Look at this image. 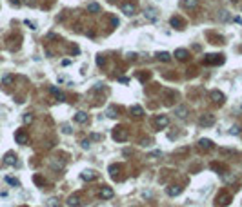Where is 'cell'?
<instances>
[{
    "instance_id": "39",
    "label": "cell",
    "mask_w": 242,
    "mask_h": 207,
    "mask_svg": "<svg viewBox=\"0 0 242 207\" xmlns=\"http://www.w3.org/2000/svg\"><path fill=\"white\" fill-rule=\"evenodd\" d=\"M62 66H64V67H66V66H71V60H69V58H64V60H62Z\"/></svg>"
},
{
    "instance_id": "45",
    "label": "cell",
    "mask_w": 242,
    "mask_h": 207,
    "mask_svg": "<svg viewBox=\"0 0 242 207\" xmlns=\"http://www.w3.org/2000/svg\"><path fill=\"white\" fill-rule=\"evenodd\" d=\"M24 2H26L27 6H33V4H35V0H24Z\"/></svg>"
},
{
    "instance_id": "1",
    "label": "cell",
    "mask_w": 242,
    "mask_h": 207,
    "mask_svg": "<svg viewBox=\"0 0 242 207\" xmlns=\"http://www.w3.org/2000/svg\"><path fill=\"white\" fill-rule=\"evenodd\" d=\"M111 135H113V140L115 142H126L127 140V131H126V127H122V125H117Z\"/></svg>"
},
{
    "instance_id": "27",
    "label": "cell",
    "mask_w": 242,
    "mask_h": 207,
    "mask_svg": "<svg viewBox=\"0 0 242 207\" xmlns=\"http://www.w3.org/2000/svg\"><path fill=\"white\" fill-rule=\"evenodd\" d=\"M51 167H53V169H58V171H60V169H64V162L53 160V162H51Z\"/></svg>"
},
{
    "instance_id": "41",
    "label": "cell",
    "mask_w": 242,
    "mask_h": 207,
    "mask_svg": "<svg viewBox=\"0 0 242 207\" xmlns=\"http://www.w3.org/2000/svg\"><path fill=\"white\" fill-rule=\"evenodd\" d=\"M71 55H78V47L77 46H71Z\"/></svg>"
},
{
    "instance_id": "26",
    "label": "cell",
    "mask_w": 242,
    "mask_h": 207,
    "mask_svg": "<svg viewBox=\"0 0 242 207\" xmlns=\"http://www.w3.org/2000/svg\"><path fill=\"white\" fill-rule=\"evenodd\" d=\"M211 169H215V171H219V172H220V174H224V172H226V169H224V165H222V164H217V162H215V164H211Z\"/></svg>"
},
{
    "instance_id": "25",
    "label": "cell",
    "mask_w": 242,
    "mask_h": 207,
    "mask_svg": "<svg viewBox=\"0 0 242 207\" xmlns=\"http://www.w3.org/2000/svg\"><path fill=\"white\" fill-rule=\"evenodd\" d=\"M87 11H89V13H98V11H100V6L95 4V2H91L89 6H87Z\"/></svg>"
},
{
    "instance_id": "12",
    "label": "cell",
    "mask_w": 242,
    "mask_h": 207,
    "mask_svg": "<svg viewBox=\"0 0 242 207\" xmlns=\"http://www.w3.org/2000/svg\"><path fill=\"white\" fill-rule=\"evenodd\" d=\"M182 193V187L180 185H171V187H167L166 189V194L167 196H179Z\"/></svg>"
},
{
    "instance_id": "15",
    "label": "cell",
    "mask_w": 242,
    "mask_h": 207,
    "mask_svg": "<svg viewBox=\"0 0 242 207\" xmlns=\"http://www.w3.org/2000/svg\"><path fill=\"white\" fill-rule=\"evenodd\" d=\"M80 178H82L84 182H91V180L97 178V172H93V171H82V172H80Z\"/></svg>"
},
{
    "instance_id": "17",
    "label": "cell",
    "mask_w": 242,
    "mask_h": 207,
    "mask_svg": "<svg viewBox=\"0 0 242 207\" xmlns=\"http://www.w3.org/2000/svg\"><path fill=\"white\" fill-rule=\"evenodd\" d=\"M144 17L147 18V20H151V22H157V20H159V17H157V13L153 11L151 7H147L146 11H144Z\"/></svg>"
},
{
    "instance_id": "32",
    "label": "cell",
    "mask_w": 242,
    "mask_h": 207,
    "mask_svg": "<svg viewBox=\"0 0 242 207\" xmlns=\"http://www.w3.org/2000/svg\"><path fill=\"white\" fill-rule=\"evenodd\" d=\"M137 78H138L140 82H146L147 78H149V73H138V75H137Z\"/></svg>"
},
{
    "instance_id": "21",
    "label": "cell",
    "mask_w": 242,
    "mask_h": 207,
    "mask_svg": "<svg viewBox=\"0 0 242 207\" xmlns=\"http://www.w3.org/2000/svg\"><path fill=\"white\" fill-rule=\"evenodd\" d=\"M173 56H177V58H179V60H187V56H189V53H187L186 49H177V51H175V55H173Z\"/></svg>"
},
{
    "instance_id": "23",
    "label": "cell",
    "mask_w": 242,
    "mask_h": 207,
    "mask_svg": "<svg viewBox=\"0 0 242 207\" xmlns=\"http://www.w3.org/2000/svg\"><path fill=\"white\" fill-rule=\"evenodd\" d=\"M157 60H160V62H169V58H171V55L169 53H166V51H160V53H157Z\"/></svg>"
},
{
    "instance_id": "6",
    "label": "cell",
    "mask_w": 242,
    "mask_h": 207,
    "mask_svg": "<svg viewBox=\"0 0 242 207\" xmlns=\"http://www.w3.org/2000/svg\"><path fill=\"white\" fill-rule=\"evenodd\" d=\"M206 64H215V66H220V64H224V55H207Z\"/></svg>"
},
{
    "instance_id": "46",
    "label": "cell",
    "mask_w": 242,
    "mask_h": 207,
    "mask_svg": "<svg viewBox=\"0 0 242 207\" xmlns=\"http://www.w3.org/2000/svg\"><path fill=\"white\" fill-rule=\"evenodd\" d=\"M231 2H237V0H231Z\"/></svg>"
},
{
    "instance_id": "2",
    "label": "cell",
    "mask_w": 242,
    "mask_h": 207,
    "mask_svg": "<svg viewBox=\"0 0 242 207\" xmlns=\"http://www.w3.org/2000/svg\"><path fill=\"white\" fill-rule=\"evenodd\" d=\"M215 124V116L211 113H204V115L199 116V125L200 127H211Z\"/></svg>"
},
{
    "instance_id": "14",
    "label": "cell",
    "mask_w": 242,
    "mask_h": 207,
    "mask_svg": "<svg viewBox=\"0 0 242 207\" xmlns=\"http://www.w3.org/2000/svg\"><path fill=\"white\" fill-rule=\"evenodd\" d=\"M180 6L184 9H195L199 6V0H180Z\"/></svg>"
},
{
    "instance_id": "37",
    "label": "cell",
    "mask_w": 242,
    "mask_h": 207,
    "mask_svg": "<svg viewBox=\"0 0 242 207\" xmlns=\"http://www.w3.org/2000/svg\"><path fill=\"white\" fill-rule=\"evenodd\" d=\"M33 180H35V182H37V184H40V185H44V184H46V180H44V178H42V176H35V178H33Z\"/></svg>"
},
{
    "instance_id": "11",
    "label": "cell",
    "mask_w": 242,
    "mask_h": 207,
    "mask_svg": "<svg viewBox=\"0 0 242 207\" xmlns=\"http://www.w3.org/2000/svg\"><path fill=\"white\" fill-rule=\"evenodd\" d=\"M75 122H77V124H87V122H89V116H87V113L78 111L75 115Z\"/></svg>"
},
{
    "instance_id": "18",
    "label": "cell",
    "mask_w": 242,
    "mask_h": 207,
    "mask_svg": "<svg viewBox=\"0 0 242 207\" xmlns=\"http://www.w3.org/2000/svg\"><path fill=\"white\" fill-rule=\"evenodd\" d=\"M4 162H6L7 165H17V156H15V153H7V155L4 156Z\"/></svg>"
},
{
    "instance_id": "42",
    "label": "cell",
    "mask_w": 242,
    "mask_h": 207,
    "mask_svg": "<svg viewBox=\"0 0 242 207\" xmlns=\"http://www.w3.org/2000/svg\"><path fill=\"white\" fill-rule=\"evenodd\" d=\"M49 205H51V207H58V204H57V200H55V198H51V200H49Z\"/></svg>"
},
{
    "instance_id": "8",
    "label": "cell",
    "mask_w": 242,
    "mask_h": 207,
    "mask_svg": "<svg viewBox=\"0 0 242 207\" xmlns=\"http://www.w3.org/2000/svg\"><path fill=\"white\" fill-rule=\"evenodd\" d=\"M113 196V189L111 187H102L100 191H98V198H102V200H109Z\"/></svg>"
},
{
    "instance_id": "20",
    "label": "cell",
    "mask_w": 242,
    "mask_h": 207,
    "mask_svg": "<svg viewBox=\"0 0 242 207\" xmlns=\"http://www.w3.org/2000/svg\"><path fill=\"white\" fill-rule=\"evenodd\" d=\"M129 113H131V116L138 118V116H142V115H144V109H142L140 105H133L131 109H129Z\"/></svg>"
},
{
    "instance_id": "43",
    "label": "cell",
    "mask_w": 242,
    "mask_h": 207,
    "mask_svg": "<svg viewBox=\"0 0 242 207\" xmlns=\"http://www.w3.org/2000/svg\"><path fill=\"white\" fill-rule=\"evenodd\" d=\"M91 140H100V135H95V133H93V135H91Z\"/></svg>"
},
{
    "instance_id": "5",
    "label": "cell",
    "mask_w": 242,
    "mask_h": 207,
    "mask_svg": "<svg viewBox=\"0 0 242 207\" xmlns=\"http://www.w3.org/2000/svg\"><path fill=\"white\" fill-rule=\"evenodd\" d=\"M120 9H122V13L127 15V17H133V15L137 13V6H135L133 2H124V4L120 6Z\"/></svg>"
},
{
    "instance_id": "31",
    "label": "cell",
    "mask_w": 242,
    "mask_h": 207,
    "mask_svg": "<svg viewBox=\"0 0 242 207\" xmlns=\"http://www.w3.org/2000/svg\"><path fill=\"white\" fill-rule=\"evenodd\" d=\"M62 133H64V135H71V133H73L71 125H67V124H62Z\"/></svg>"
},
{
    "instance_id": "19",
    "label": "cell",
    "mask_w": 242,
    "mask_h": 207,
    "mask_svg": "<svg viewBox=\"0 0 242 207\" xmlns=\"http://www.w3.org/2000/svg\"><path fill=\"white\" fill-rule=\"evenodd\" d=\"M199 147H202V149H211V147H213V142L211 140H207V138H200L199 140Z\"/></svg>"
},
{
    "instance_id": "7",
    "label": "cell",
    "mask_w": 242,
    "mask_h": 207,
    "mask_svg": "<svg viewBox=\"0 0 242 207\" xmlns=\"http://www.w3.org/2000/svg\"><path fill=\"white\" fill-rule=\"evenodd\" d=\"M15 140L18 142L20 145H27V142H29V136L26 135L24 131H17V135H15Z\"/></svg>"
},
{
    "instance_id": "9",
    "label": "cell",
    "mask_w": 242,
    "mask_h": 207,
    "mask_svg": "<svg viewBox=\"0 0 242 207\" xmlns=\"http://www.w3.org/2000/svg\"><path fill=\"white\" fill-rule=\"evenodd\" d=\"M80 202H82L80 194L75 193V194H71V196L67 198V205H69V207H78V205H80Z\"/></svg>"
},
{
    "instance_id": "28",
    "label": "cell",
    "mask_w": 242,
    "mask_h": 207,
    "mask_svg": "<svg viewBox=\"0 0 242 207\" xmlns=\"http://www.w3.org/2000/svg\"><path fill=\"white\" fill-rule=\"evenodd\" d=\"M6 182H7L9 185H15V187H18V185H20V182H18L17 178H11V176H6Z\"/></svg>"
},
{
    "instance_id": "33",
    "label": "cell",
    "mask_w": 242,
    "mask_h": 207,
    "mask_svg": "<svg viewBox=\"0 0 242 207\" xmlns=\"http://www.w3.org/2000/svg\"><path fill=\"white\" fill-rule=\"evenodd\" d=\"M107 116H109V118L117 116V109H115V107H109V109H107Z\"/></svg>"
},
{
    "instance_id": "22",
    "label": "cell",
    "mask_w": 242,
    "mask_h": 207,
    "mask_svg": "<svg viewBox=\"0 0 242 207\" xmlns=\"http://www.w3.org/2000/svg\"><path fill=\"white\" fill-rule=\"evenodd\" d=\"M175 115L179 116V118H186L187 116V107H184V105H179L175 109Z\"/></svg>"
},
{
    "instance_id": "36",
    "label": "cell",
    "mask_w": 242,
    "mask_h": 207,
    "mask_svg": "<svg viewBox=\"0 0 242 207\" xmlns=\"http://www.w3.org/2000/svg\"><path fill=\"white\" fill-rule=\"evenodd\" d=\"M229 133H231V135H239V133H240V127H239V125H233Z\"/></svg>"
},
{
    "instance_id": "16",
    "label": "cell",
    "mask_w": 242,
    "mask_h": 207,
    "mask_svg": "<svg viewBox=\"0 0 242 207\" xmlns=\"http://www.w3.org/2000/svg\"><path fill=\"white\" fill-rule=\"evenodd\" d=\"M211 100H215L217 104H222V102H224V95H222L219 89H213V91H211Z\"/></svg>"
},
{
    "instance_id": "24",
    "label": "cell",
    "mask_w": 242,
    "mask_h": 207,
    "mask_svg": "<svg viewBox=\"0 0 242 207\" xmlns=\"http://www.w3.org/2000/svg\"><path fill=\"white\" fill-rule=\"evenodd\" d=\"M13 80H15V76H13V75H6V76L2 78V86H11Z\"/></svg>"
},
{
    "instance_id": "4",
    "label": "cell",
    "mask_w": 242,
    "mask_h": 207,
    "mask_svg": "<svg viewBox=\"0 0 242 207\" xmlns=\"http://www.w3.org/2000/svg\"><path fill=\"white\" fill-rule=\"evenodd\" d=\"M153 124H155L157 129H164V127L169 125V118H167L166 115H159L155 120H153Z\"/></svg>"
},
{
    "instance_id": "13",
    "label": "cell",
    "mask_w": 242,
    "mask_h": 207,
    "mask_svg": "<svg viewBox=\"0 0 242 207\" xmlns=\"http://www.w3.org/2000/svg\"><path fill=\"white\" fill-rule=\"evenodd\" d=\"M49 91H51V95H55V98H57L58 102H64V100H66V96H64V93H62L60 89H58V87L51 86V87H49Z\"/></svg>"
},
{
    "instance_id": "40",
    "label": "cell",
    "mask_w": 242,
    "mask_h": 207,
    "mask_svg": "<svg viewBox=\"0 0 242 207\" xmlns=\"http://www.w3.org/2000/svg\"><path fill=\"white\" fill-rule=\"evenodd\" d=\"M118 82H120V84H127V82H129V78H126V76H120V78H118Z\"/></svg>"
},
{
    "instance_id": "44",
    "label": "cell",
    "mask_w": 242,
    "mask_h": 207,
    "mask_svg": "<svg viewBox=\"0 0 242 207\" xmlns=\"http://www.w3.org/2000/svg\"><path fill=\"white\" fill-rule=\"evenodd\" d=\"M9 2H11L13 6H20V0H9Z\"/></svg>"
},
{
    "instance_id": "34",
    "label": "cell",
    "mask_w": 242,
    "mask_h": 207,
    "mask_svg": "<svg viewBox=\"0 0 242 207\" xmlns=\"http://www.w3.org/2000/svg\"><path fill=\"white\" fill-rule=\"evenodd\" d=\"M104 64H106L104 56H97V66H98V67H104Z\"/></svg>"
},
{
    "instance_id": "35",
    "label": "cell",
    "mask_w": 242,
    "mask_h": 207,
    "mask_svg": "<svg viewBox=\"0 0 242 207\" xmlns=\"http://www.w3.org/2000/svg\"><path fill=\"white\" fill-rule=\"evenodd\" d=\"M224 180L229 182V184H233V182H235V176H233V174H224Z\"/></svg>"
},
{
    "instance_id": "10",
    "label": "cell",
    "mask_w": 242,
    "mask_h": 207,
    "mask_svg": "<svg viewBox=\"0 0 242 207\" xmlns=\"http://www.w3.org/2000/svg\"><path fill=\"white\" fill-rule=\"evenodd\" d=\"M169 24H171V26H173V27H175V29H184V27H186V22H184V20H182V18H180V17H171V20H169Z\"/></svg>"
},
{
    "instance_id": "29",
    "label": "cell",
    "mask_w": 242,
    "mask_h": 207,
    "mask_svg": "<svg viewBox=\"0 0 242 207\" xmlns=\"http://www.w3.org/2000/svg\"><path fill=\"white\" fill-rule=\"evenodd\" d=\"M118 171H120V165H118V164H113V165H109V174H117Z\"/></svg>"
},
{
    "instance_id": "30",
    "label": "cell",
    "mask_w": 242,
    "mask_h": 207,
    "mask_svg": "<svg viewBox=\"0 0 242 207\" xmlns=\"http://www.w3.org/2000/svg\"><path fill=\"white\" fill-rule=\"evenodd\" d=\"M31 122H33V115H31V113H26V115H24V124L29 125Z\"/></svg>"
},
{
    "instance_id": "3",
    "label": "cell",
    "mask_w": 242,
    "mask_h": 207,
    "mask_svg": "<svg viewBox=\"0 0 242 207\" xmlns=\"http://www.w3.org/2000/svg\"><path fill=\"white\" fill-rule=\"evenodd\" d=\"M229 204H231V194H228V193H220L215 200L217 207H228Z\"/></svg>"
},
{
    "instance_id": "38",
    "label": "cell",
    "mask_w": 242,
    "mask_h": 207,
    "mask_svg": "<svg viewBox=\"0 0 242 207\" xmlns=\"http://www.w3.org/2000/svg\"><path fill=\"white\" fill-rule=\"evenodd\" d=\"M80 144H82V147H84V149H89V147H91V144H89V140H82V142H80Z\"/></svg>"
}]
</instances>
